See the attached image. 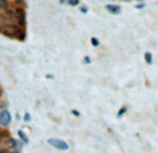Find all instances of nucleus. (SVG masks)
<instances>
[{"mask_svg":"<svg viewBox=\"0 0 158 153\" xmlns=\"http://www.w3.org/2000/svg\"><path fill=\"white\" fill-rule=\"evenodd\" d=\"M49 145H53L56 146L57 149H61V150H68V143H65L64 141H60V139H49Z\"/></svg>","mask_w":158,"mask_h":153,"instance_id":"f257e3e1","label":"nucleus"},{"mask_svg":"<svg viewBox=\"0 0 158 153\" xmlns=\"http://www.w3.org/2000/svg\"><path fill=\"white\" fill-rule=\"evenodd\" d=\"M92 45H93V46H99V39H96V38H92Z\"/></svg>","mask_w":158,"mask_h":153,"instance_id":"1a4fd4ad","label":"nucleus"},{"mask_svg":"<svg viewBox=\"0 0 158 153\" xmlns=\"http://www.w3.org/2000/svg\"><path fill=\"white\" fill-rule=\"evenodd\" d=\"M126 110H128V107H124V109L119 110V113H118V117H122V116L126 113Z\"/></svg>","mask_w":158,"mask_h":153,"instance_id":"6e6552de","label":"nucleus"},{"mask_svg":"<svg viewBox=\"0 0 158 153\" xmlns=\"http://www.w3.org/2000/svg\"><path fill=\"white\" fill-rule=\"evenodd\" d=\"M10 121H11L10 113H9L7 110H1V111H0V124H3V125H9Z\"/></svg>","mask_w":158,"mask_h":153,"instance_id":"f03ea898","label":"nucleus"},{"mask_svg":"<svg viewBox=\"0 0 158 153\" xmlns=\"http://www.w3.org/2000/svg\"><path fill=\"white\" fill-rule=\"evenodd\" d=\"M24 120H25V121H29V120H31V116H29V114L26 113V114H25V118H24Z\"/></svg>","mask_w":158,"mask_h":153,"instance_id":"f8f14e48","label":"nucleus"},{"mask_svg":"<svg viewBox=\"0 0 158 153\" xmlns=\"http://www.w3.org/2000/svg\"><path fill=\"white\" fill-rule=\"evenodd\" d=\"M17 18L20 24H24L25 22V14H24V10L22 9H17Z\"/></svg>","mask_w":158,"mask_h":153,"instance_id":"20e7f679","label":"nucleus"},{"mask_svg":"<svg viewBox=\"0 0 158 153\" xmlns=\"http://www.w3.org/2000/svg\"><path fill=\"white\" fill-rule=\"evenodd\" d=\"M0 153H9L7 150H0Z\"/></svg>","mask_w":158,"mask_h":153,"instance_id":"4468645a","label":"nucleus"},{"mask_svg":"<svg viewBox=\"0 0 158 153\" xmlns=\"http://www.w3.org/2000/svg\"><path fill=\"white\" fill-rule=\"evenodd\" d=\"M81 11H82V13H87V9H86V7H81Z\"/></svg>","mask_w":158,"mask_h":153,"instance_id":"ddd939ff","label":"nucleus"},{"mask_svg":"<svg viewBox=\"0 0 158 153\" xmlns=\"http://www.w3.org/2000/svg\"><path fill=\"white\" fill-rule=\"evenodd\" d=\"M144 60H146L147 64H151V63H153V56L150 55V53H146V55H144Z\"/></svg>","mask_w":158,"mask_h":153,"instance_id":"39448f33","label":"nucleus"},{"mask_svg":"<svg viewBox=\"0 0 158 153\" xmlns=\"http://www.w3.org/2000/svg\"><path fill=\"white\" fill-rule=\"evenodd\" d=\"M85 64H90V57H85Z\"/></svg>","mask_w":158,"mask_h":153,"instance_id":"9b49d317","label":"nucleus"},{"mask_svg":"<svg viewBox=\"0 0 158 153\" xmlns=\"http://www.w3.org/2000/svg\"><path fill=\"white\" fill-rule=\"evenodd\" d=\"M18 135H20V138H21V139H22V141H24V142H25V143L28 142V138L25 136V134H24V132H22V131H20V132H18Z\"/></svg>","mask_w":158,"mask_h":153,"instance_id":"0eeeda50","label":"nucleus"},{"mask_svg":"<svg viewBox=\"0 0 158 153\" xmlns=\"http://www.w3.org/2000/svg\"><path fill=\"white\" fill-rule=\"evenodd\" d=\"M0 95H1V92H0Z\"/></svg>","mask_w":158,"mask_h":153,"instance_id":"2eb2a0df","label":"nucleus"},{"mask_svg":"<svg viewBox=\"0 0 158 153\" xmlns=\"http://www.w3.org/2000/svg\"><path fill=\"white\" fill-rule=\"evenodd\" d=\"M69 1V4H72V6H76V4H79V0H68Z\"/></svg>","mask_w":158,"mask_h":153,"instance_id":"9d476101","label":"nucleus"},{"mask_svg":"<svg viewBox=\"0 0 158 153\" xmlns=\"http://www.w3.org/2000/svg\"><path fill=\"white\" fill-rule=\"evenodd\" d=\"M105 9H107V11H110L111 14H118V13L121 11V9H119L118 6H114V4H107Z\"/></svg>","mask_w":158,"mask_h":153,"instance_id":"7ed1b4c3","label":"nucleus"},{"mask_svg":"<svg viewBox=\"0 0 158 153\" xmlns=\"http://www.w3.org/2000/svg\"><path fill=\"white\" fill-rule=\"evenodd\" d=\"M7 7H9L7 0H0V9H7Z\"/></svg>","mask_w":158,"mask_h":153,"instance_id":"423d86ee","label":"nucleus"}]
</instances>
